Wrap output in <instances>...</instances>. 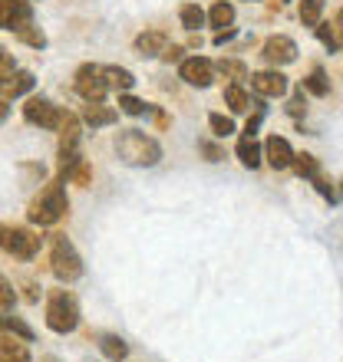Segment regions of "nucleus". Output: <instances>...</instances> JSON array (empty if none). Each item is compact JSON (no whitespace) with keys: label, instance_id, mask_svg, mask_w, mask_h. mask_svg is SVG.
<instances>
[{"label":"nucleus","instance_id":"obj_14","mask_svg":"<svg viewBox=\"0 0 343 362\" xmlns=\"http://www.w3.org/2000/svg\"><path fill=\"white\" fill-rule=\"evenodd\" d=\"M165 47H169V40H165L162 30H149V33H142V37L135 40V49H139L142 57H159Z\"/></svg>","mask_w":343,"mask_h":362},{"label":"nucleus","instance_id":"obj_7","mask_svg":"<svg viewBox=\"0 0 343 362\" xmlns=\"http://www.w3.org/2000/svg\"><path fill=\"white\" fill-rule=\"evenodd\" d=\"M23 119H27L30 125H40V129H60L63 109H57V105L50 103V99H43V95H33V99H27V105H23Z\"/></svg>","mask_w":343,"mask_h":362},{"label":"nucleus","instance_id":"obj_37","mask_svg":"<svg viewBox=\"0 0 343 362\" xmlns=\"http://www.w3.org/2000/svg\"><path fill=\"white\" fill-rule=\"evenodd\" d=\"M0 63H7V57H4V47H0Z\"/></svg>","mask_w":343,"mask_h":362},{"label":"nucleus","instance_id":"obj_16","mask_svg":"<svg viewBox=\"0 0 343 362\" xmlns=\"http://www.w3.org/2000/svg\"><path fill=\"white\" fill-rule=\"evenodd\" d=\"M103 76L109 83V89H119V93H129L135 86V76L123 66H103Z\"/></svg>","mask_w":343,"mask_h":362},{"label":"nucleus","instance_id":"obj_22","mask_svg":"<svg viewBox=\"0 0 343 362\" xmlns=\"http://www.w3.org/2000/svg\"><path fill=\"white\" fill-rule=\"evenodd\" d=\"M300 89H307L310 95H327V93H330V79H327L324 69L317 66V69H310V76L304 79V86H300Z\"/></svg>","mask_w":343,"mask_h":362},{"label":"nucleus","instance_id":"obj_15","mask_svg":"<svg viewBox=\"0 0 343 362\" xmlns=\"http://www.w3.org/2000/svg\"><path fill=\"white\" fill-rule=\"evenodd\" d=\"M235 152H238V158H241V165H244V168H257V165H261V158H264V148H261L254 139H248V135L238 142V148H235Z\"/></svg>","mask_w":343,"mask_h":362},{"label":"nucleus","instance_id":"obj_8","mask_svg":"<svg viewBox=\"0 0 343 362\" xmlns=\"http://www.w3.org/2000/svg\"><path fill=\"white\" fill-rule=\"evenodd\" d=\"M261 57H264L274 69H281V66H287V63H294V59H297V43L291 37H284V33L267 37L264 40V49H261Z\"/></svg>","mask_w":343,"mask_h":362},{"label":"nucleus","instance_id":"obj_11","mask_svg":"<svg viewBox=\"0 0 343 362\" xmlns=\"http://www.w3.org/2000/svg\"><path fill=\"white\" fill-rule=\"evenodd\" d=\"M251 86H254L257 95H264V99H281L287 93V76L281 69H261L251 76Z\"/></svg>","mask_w":343,"mask_h":362},{"label":"nucleus","instance_id":"obj_1","mask_svg":"<svg viewBox=\"0 0 343 362\" xmlns=\"http://www.w3.org/2000/svg\"><path fill=\"white\" fill-rule=\"evenodd\" d=\"M116 155H119L125 165L149 168V165H155L162 158V145L155 142L152 135H145L142 129H125V132L116 139Z\"/></svg>","mask_w":343,"mask_h":362},{"label":"nucleus","instance_id":"obj_35","mask_svg":"<svg viewBox=\"0 0 343 362\" xmlns=\"http://www.w3.org/2000/svg\"><path fill=\"white\" fill-rule=\"evenodd\" d=\"M257 125H261V112L254 115V119H248V125H244V132H248V139H254V132H257Z\"/></svg>","mask_w":343,"mask_h":362},{"label":"nucleus","instance_id":"obj_34","mask_svg":"<svg viewBox=\"0 0 343 362\" xmlns=\"http://www.w3.org/2000/svg\"><path fill=\"white\" fill-rule=\"evenodd\" d=\"M162 59H169V63L181 59V47H165V49H162Z\"/></svg>","mask_w":343,"mask_h":362},{"label":"nucleus","instance_id":"obj_29","mask_svg":"<svg viewBox=\"0 0 343 362\" xmlns=\"http://www.w3.org/2000/svg\"><path fill=\"white\" fill-rule=\"evenodd\" d=\"M218 69L225 73V76H231L235 83H241V79H248V69L241 66V63H231V59H221L218 63Z\"/></svg>","mask_w":343,"mask_h":362},{"label":"nucleus","instance_id":"obj_25","mask_svg":"<svg viewBox=\"0 0 343 362\" xmlns=\"http://www.w3.org/2000/svg\"><path fill=\"white\" fill-rule=\"evenodd\" d=\"M291 165L297 168V175H300V178H317V175H320L317 158H314V155H307V152H300V155L294 152V162H291Z\"/></svg>","mask_w":343,"mask_h":362},{"label":"nucleus","instance_id":"obj_26","mask_svg":"<svg viewBox=\"0 0 343 362\" xmlns=\"http://www.w3.org/2000/svg\"><path fill=\"white\" fill-rule=\"evenodd\" d=\"M208 125H211V132L218 135V139H228V135L235 132V122H231L228 115H221V112H211L208 115Z\"/></svg>","mask_w":343,"mask_h":362},{"label":"nucleus","instance_id":"obj_17","mask_svg":"<svg viewBox=\"0 0 343 362\" xmlns=\"http://www.w3.org/2000/svg\"><path fill=\"white\" fill-rule=\"evenodd\" d=\"M208 20H211V27H218V30L231 27V23H235V4H228V0H218V4L208 10Z\"/></svg>","mask_w":343,"mask_h":362},{"label":"nucleus","instance_id":"obj_4","mask_svg":"<svg viewBox=\"0 0 343 362\" xmlns=\"http://www.w3.org/2000/svg\"><path fill=\"white\" fill-rule=\"evenodd\" d=\"M50 264H53L57 280H63V284H73V280H79V276H83V260H79L77 247H73L63 234H57V238H53V254H50Z\"/></svg>","mask_w":343,"mask_h":362},{"label":"nucleus","instance_id":"obj_21","mask_svg":"<svg viewBox=\"0 0 343 362\" xmlns=\"http://www.w3.org/2000/svg\"><path fill=\"white\" fill-rule=\"evenodd\" d=\"M0 329H7L10 336H20L23 343H30L33 339V329H30L20 316H10V313H0Z\"/></svg>","mask_w":343,"mask_h":362},{"label":"nucleus","instance_id":"obj_13","mask_svg":"<svg viewBox=\"0 0 343 362\" xmlns=\"http://www.w3.org/2000/svg\"><path fill=\"white\" fill-rule=\"evenodd\" d=\"M116 119H119V112H116V109H109V105H103V103H86L83 105V122L93 125V129L113 125Z\"/></svg>","mask_w":343,"mask_h":362},{"label":"nucleus","instance_id":"obj_20","mask_svg":"<svg viewBox=\"0 0 343 362\" xmlns=\"http://www.w3.org/2000/svg\"><path fill=\"white\" fill-rule=\"evenodd\" d=\"M99 349H103L106 359H113V362H123L125 356H129V346H125V339H119V336H103V339H99Z\"/></svg>","mask_w":343,"mask_h":362},{"label":"nucleus","instance_id":"obj_19","mask_svg":"<svg viewBox=\"0 0 343 362\" xmlns=\"http://www.w3.org/2000/svg\"><path fill=\"white\" fill-rule=\"evenodd\" d=\"M30 89H33V73H27V69H20L10 79H4V93L7 95H23Z\"/></svg>","mask_w":343,"mask_h":362},{"label":"nucleus","instance_id":"obj_36","mask_svg":"<svg viewBox=\"0 0 343 362\" xmlns=\"http://www.w3.org/2000/svg\"><path fill=\"white\" fill-rule=\"evenodd\" d=\"M7 112H10V109H7V103H0V122L7 119Z\"/></svg>","mask_w":343,"mask_h":362},{"label":"nucleus","instance_id":"obj_31","mask_svg":"<svg viewBox=\"0 0 343 362\" xmlns=\"http://www.w3.org/2000/svg\"><path fill=\"white\" fill-rule=\"evenodd\" d=\"M314 30H317V37H320V43H324V47L334 53V49H337V40H334V30H330V23H317Z\"/></svg>","mask_w":343,"mask_h":362},{"label":"nucleus","instance_id":"obj_3","mask_svg":"<svg viewBox=\"0 0 343 362\" xmlns=\"http://www.w3.org/2000/svg\"><path fill=\"white\" fill-rule=\"evenodd\" d=\"M47 326L53 333H73L79 326V303L69 290H53L47 296Z\"/></svg>","mask_w":343,"mask_h":362},{"label":"nucleus","instance_id":"obj_5","mask_svg":"<svg viewBox=\"0 0 343 362\" xmlns=\"http://www.w3.org/2000/svg\"><path fill=\"white\" fill-rule=\"evenodd\" d=\"M0 250H7V254H13L20 260H30V257H37L40 238L27 228H7V224H0Z\"/></svg>","mask_w":343,"mask_h":362},{"label":"nucleus","instance_id":"obj_23","mask_svg":"<svg viewBox=\"0 0 343 362\" xmlns=\"http://www.w3.org/2000/svg\"><path fill=\"white\" fill-rule=\"evenodd\" d=\"M179 20H181V27L185 30H198L201 23H205V10H201L198 4H181Z\"/></svg>","mask_w":343,"mask_h":362},{"label":"nucleus","instance_id":"obj_32","mask_svg":"<svg viewBox=\"0 0 343 362\" xmlns=\"http://www.w3.org/2000/svg\"><path fill=\"white\" fill-rule=\"evenodd\" d=\"M310 181H314V185H317V191H320V194H324V198L330 201V204H334V201H337V194H334V188L327 185V178H324V175H317V178H310Z\"/></svg>","mask_w":343,"mask_h":362},{"label":"nucleus","instance_id":"obj_6","mask_svg":"<svg viewBox=\"0 0 343 362\" xmlns=\"http://www.w3.org/2000/svg\"><path fill=\"white\" fill-rule=\"evenodd\" d=\"M77 93L83 95L86 103H103L106 93H109V83L103 76V66L96 63H86L77 69Z\"/></svg>","mask_w":343,"mask_h":362},{"label":"nucleus","instance_id":"obj_2","mask_svg":"<svg viewBox=\"0 0 343 362\" xmlns=\"http://www.w3.org/2000/svg\"><path fill=\"white\" fill-rule=\"evenodd\" d=\"M67 211H69L67 188H63V181H53V185H47V188L40 191V198L30 204V221L40 224V228H50V224H57Z\"/></svg>","mask_w":343,"mask_h":362},{"label":"nucleus","instance_id":"obj_12","mask_svg":"<svg viewBox=\"0 0 343 362\" xmlns=\"http://www.w3.org/2000/svg\"><path fill=\"white\" fill-rule=\"evenodd\" d=\"M264 158L271 168H291V162H294V148H291V142L287 139H281V135H271L264 142Z\"/></svg>","mask_w":343,"mask_h":362},{"label":"nucleus","instance_id":"obj_28","mask_svg":"<svg viewBox=\"0 0 343 362\" xmlns=\"http://www.w3.org/2000/svg\"><path fill=\"white\" fill-rule=\"evenodd\" d=\"M17 37L23 40V43H30V47H43V43H47V37H43L40 30H33V20H30L27 27H20V30H17Z\"/></svg>","mask_w":343,"mask_h":362},{"label":"nucleus","instance_id":"obj_24","mask_svg":"<svg viewBox=\"0 0 343 362\" xmlns=\"http://www.w3.org/2000/svg\"><path fill=\"white\" fill-rule=\"evenodd\" d=\"M324 13V0H300V23L304 27H317Z\"/></svg>","mask_w":343,"mask_h":362},{"label":"nucleus","instance_id":"obj_30","mask_svg":"<svg viewBox=\"0 0 343 362\" xmlns=\"http://www.w3.org/2000/svg\"><path fill=\"white\" fill-rule=\"evenodd\" d=\"M13 300H17V290H13V284H10L7 276L0 274V310L13 306Z\"/></svg>","mask_w":343,"mask_h":362},{"label":"nucleus","instance_id":"obj_33","mask_svg":"<svg viewBox=\"0 0 343 362\" xmlns=\"http://www.w3.org/2000/svg\"><path fill=\"white\" fill-rule=\"evenodd\" d=\"M334 40H337V49H343V10L334 20Z\"/></svg>","mask_w":343,"mask_h":362},{"label":"nucleus","instance_id":"obj_18","mask_svg":"<svg viewBox=\"0 0 343 362\" xmlns=\"http://www.w3.org/2000/svg\"><path fill=\"white\" fill-rule=\"evenodd\" d=\"M225 105H228L231 112H248L251 95L241 89V83H231V86L225 89Z\"/></svg>","mask_w":343,"mask_h":362},{"label":"nucleus","instance_id":"obj_38","mask_svg":"<svg viewBox=\"0 0 343 362\" xmlns=\"http://www.w3.org/2000/svg\"><path fill=\"white\" fill-rule=\"evenodd\" d=\"M0 89H4V76H0Z\"/></svg>","mask_w":343,"mask_h":362},{"label":"nucleus","instance_id":"obj_9","mask_svg":"<svg viewBox=\"0 0 343 362\" xmlns=\"http://www.w3.org/2000/svg\"><path fill=\"white\" fill-rule=\"evenodd\" d=\"M179 76L189 83V86H211V79H215V63L205 57H189V59H181V66H179Z\"/></svg>","mask_w":343,"mask_h":362},{"label":"nucleus","instance_id":"obj_27","mask_svg":"<svg viewBox=\"0 0 343 362\" xmlns=\"http://www.w3.org/2000/svg\"><path fill=\"white\" fill-rule=\"evenodd\" d=\"M119 109H123L125 115H142V112H149V105L142 103V99H135V95H119Z\"/></svg>","mask_w":343,"mask_h":362},{"label":"nucleus","instance_id":"obj_10","mask_svg":"<svg viewBox=\"0 0 343 362\" xmlns=\"http://www.w3.org/2000/svg\"><path fill=\"white\" fill-rule=\"evenodd\" d=\"M33 20L30 0H0V30H20Z\"/></svg>","mask_w":343,"mask_h":362}]
</instances>
